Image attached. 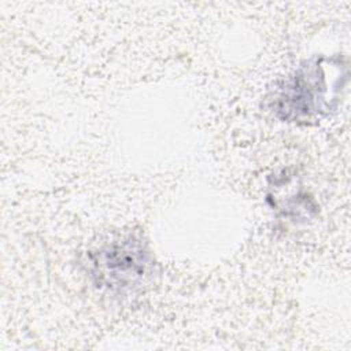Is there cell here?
<instances>
[{
	"mask_svg": "<svg viewBox=\"0 0 351 351\" xmlns=\"http://www.w3.org/2000/svg\"><path fill=\"white\" fill-rule=\"evenodd\" d=\"M324 58L304 62L274 97L276 114L288 122H307L330 108Z\"/></svg>",
	"mask_w": 351,
	"mask_h": 351,
	"instance_id": "6da1fadb",
	"label": "cell"
},
{
	"mask_svg": "<svg viewBox=\"0 0 351 351\" xmlns=\"http://www.w3.org/2000/svg\"><path fill=\"white\" fill-rule=\"evenodd\" d=\"M92 258V276L99 285L112 291L136 285L151 265L149 252L133 237L107 244Z\"/></svg>",
	"mask_w": 351,
	"mask_h": 351,
	"instance_id": "7a4b0ae2",
	"label": "cell"
}]
</instances>
